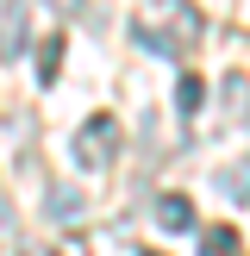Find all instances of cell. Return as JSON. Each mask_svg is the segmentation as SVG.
I'll return each mask as SVG.
<instances>
[{"mask_svg": "<svg viewBox=\"0 0 250 256\" xmlns=\"http://www.w3.org/2000/svg\"><path fill=\"white\" fill-rule=\"evenodd\" d=\"M132 38L144 50H156V56H188V50L206 38V19H200L188 0H150V6H138V25H132Z\"/></svg>", "mask_w": 250, "mask_h": 256, "instance_id": "6da1fadb", "label": "cell"}, {"mask_svg": "<svg viewBox=\"0 0 250 256\" xmlns=\"http://www.w3.org/2000/svg\"><path fill=\"white\" fill-rule=\"evenodd\" d=\"M119 138H125V125L112 119V112H94L88 125H75V169H88V175H100L112 156H119Z\"/></svg>", "mask_w": 250, "mask_h": 256, "instance_id": "7a4b0ae2", "label": "cell"}, {"mask_svg": "<svg viewBox=\"0 0 250 256\" xmlns=\"http://www.w3.org/2000/svg\"><path fill=\"white\" fill-rule=\"evenodd\" d=\"M25 38H32V6L25 0H6V12H0V62H19Z\"/></svg>", "mask_w": 250, "mask_h": 256, "instance_id": "3957f363", "label": "cell"}, {"mask_svg": "<svg viewBox=\"0 0 250 256\" xmlns=\"http://www.w3.org/2000/svg\"><path fill=\"white\" fill-rule=\"evenodd\" d=\"M156 225L162 232H194V200L188 194H162L156 200Z\"/></svg>", "mask_w": 250, "mask_h": 256, "instance_id": "277c9868", "label": "cell"}, {"mask_svg": "<svg viewBox=\"0 0 250 256\" xmlns=\"http://www.w3.org/2000/svg\"><path fill=\"white\" fill-rule=\"evenodd\" d=\"M219 106H225V119H232V125H250V82H244V75H225Z\"/></svg>", "mask_w": 250, "mask_h": 256, "instance_id": "5b68a950", "label": "cell"}, {"mask_svg": "<svg viewBox=\"0 0 250 256\" xmlns=\"http://www.w3.org/2000/svg\"><path fill=\"white\" fill-rule=\"evenodd\" d=\"M82 212H88V206H82L75 188H62V182L50 188V219H56V225H82Z\"/></svg>", "mask_w": 250, "mask_h": 256, "instance_id": "8992f818", "label": "cell"}, {"mask_svg": "<svg viewBox=\"0 0 250 256\" xmlns=\"http://www.w3.org/2000/svg\"><path fill=\"white\" fill-rule=\"evenodd\" d=\"M219 194H232L238 206L250 200V162H232V169H219Z\"/></svg>", "mask_w": 250, "mask_h": 256, "instance_id": "52a82bcc", "label": "cell"}, {"mask_svg": "<svg viewBox=\"0 0 250 256\" xmlns=\"http://www.w3.org/2000/svg\"><path fill=\"white\" fill-rule=\"evenodd\" d=\"M56 62H62V32H50L38 50V82H56Z\"/></svg>", "mask_w": 250, "mask_h": 256, "instance_id": "ba28073f", "label": "cell"}, {"mask_svg": "<svg viewBox=\"0 0 250 256\" xmlns=\"http://www.w3.org/2000/svg\"><path fill=\"white\" fill-rule=\"evenodd\" d=\"M200 100H206L200 75H182V82H175V106H182V112H200Z\"/></svg>", "mask_w": 250, "mask_h": 256, "instance_id": "9c48e42d", "label": "cell"}, {"mask_svg": "<svg viewBox=\"0 0 250 256\" xmlns=\"http://www.w3.org/2000/svg\"><path fill=\"white\" fill-rule=\"evenodd\" d=\"M19 256H56V250H44V244H19Z\"/></svg>", "mask_w": 250, "mask_h": 256, "instance_id": "30bf717a", "label": "cell"}, {"mask_svg": "<svg viewBox=\"0 0 250 256\" xmlns=\"http://www.w3.org/2000/svg\"><path fill=\"white\" fill-rule=\"evenodd\" d=\"M144 256H156V250H144Z\"/></svg>", "mask_w": 250, "mask_h": 256, "instance_id": "8fae6325", "label": "cell"}]
</instances>
